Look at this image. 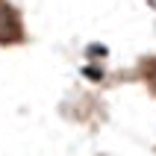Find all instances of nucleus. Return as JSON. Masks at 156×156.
I'll use <instances>...</instances> for the list:
<instances>
[{
  "label": "nucleus",
  "instance_id": "obj_1",
  "mask_svg": "<svg viewBox=\"0 0 156 156\" xmlns=\"http://www.w3.org/2000/svg\"><path fill=\"white\" fill-rule=\"evenodd\" d=\"M15 38H21L18 15L9 6H0V41H15Z\"/></svg>",
  "mask_w": 156,
  "mask_h": 156
}]
</instances>
